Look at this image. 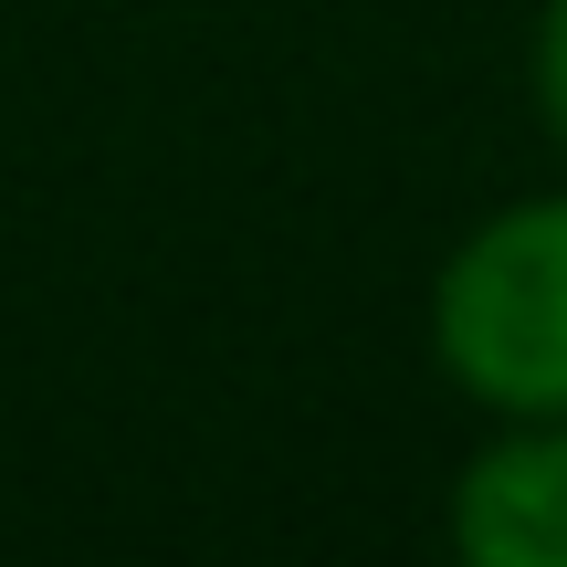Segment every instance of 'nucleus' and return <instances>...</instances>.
Listing matches in <instances>:
<instances>
[{
	"label": "nucleus",
	"mask_w": 567,
	"mask_h": 567,
	"mask_svg": "<svg viewBox=\"0 0 567 567\" xmlns=\"http://www.w3.org/2000/svg\"><path fill=\"white\" fill-rule=\"evenodd\" d=\"M431 337L473 400L567 421V200H526L473 231L442 264Z\"/></svg>",
	"instance_id": "nucleus-1"
},
{
	"label": "nucleus",
	"mask_w": 567,
	"mask_h": 567,
	"mask_svg": "<svg viewBox=\"0 0 567 567\" xmlns=\"http://www.w3.org/2000/svg\"><path fill=\"white\" fill-rule=\"evenodd\" d=\"M452 547L484 567H567V431L505 442L452 484Z\"/></svg>",
	"instance_id": "nucleus-2"
},
{
	"label": "nucleus",
	"mask_w": 567,
	"mask_h": 567,
	"mask_svg": "<svg viewBox=\"0 0 567 567\" xmlns=\"http://www.w3.org/2000/svg\"><path fill=\"white\" fill-rule=\"evenodd\" d=\"M536 84H547V116L567 137V0H547V42H536Z\"/></svg>",
	"instance_id": "nucleus-3"
}]
</instances>
